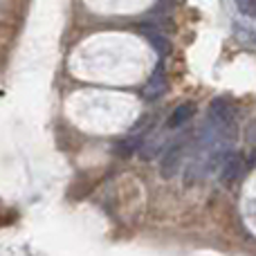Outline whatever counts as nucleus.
Wrapping results in <instances>:
<instances>
[{
    "label": "nucleus",
    "mask_w": 256,
    "mask_h": 256,
    "mask_svg": "<svg viewBox=\"0 0 256 256\" xmlns=\"http://www.w3.org/2000/svg\"><path fill=\"white\" fill-rule=\"evenodd\" d=\"M236 9H238L243 16L256 18V0H238V2H236Z\"/></svg>",
    "instance_id": "7"
},
{
    "label": "nucleus",
    "mask_w": 256,
    "mask_h": 256,
    "mask_svg": "<svg viewBox=\"0 0 256 256\" xmlns=\"http://www.w3.org/2000/svg\"><path fill=\"white\" fill-rule=\"evenodd\" d=\"M140 34L148 40L150 48H153L160 56H166V54L171 52V45H168L166 36L158 30V25H153V22H150V25H148V22H144V25H140Z\"/></svg>",
    "instance_id": "4"
},
{
    "label": "nucleus",
    "mask_w": 256,
    "mask_h": 256,
    "mask_svg": "<svg viewBox=\"0 0 256 256\" xmlns=\"http://www.w3.org/2000/svg\"><path fill=\"white\" fill-rule=\"evenodd\" d=\"M191 140L186 135L178 137V140H171L166 146V150L162 153V162H160V173H162L164 180H173L178 173L184 168V155L189 150Z\"/></svg>",
    "instance_id": "1"
},
{
    "label": "nucleus",
    "mask_w": 256,
    "mask_h": 256,
    "mask_svg": "<svg viewBox=\"0 0 256 256\" xmlns=\"http://www.w3.org/2000/svg\"><path fill=\"white\" fill-rule=\"evenodd\" d=\"M196 115V106L191 102L186 104H180V106L176 108V110L171 112V117L166 120V128H171V130H178V128L186 126L191 122V117Z\"/></svg>",
    "instance_id": "5"
},
{
    "label": "nucleus",
    "mask_w": 256,
    "mask_h": 256,
    "mask_svg": "<svg viewBox=\"0 0 256 256\" xmlns=\"http://www.w3.org/2000/svg\"><path fill=\"white\" fill-rule=\"evenodd\" d=\"M166 88H168L166 70H164V63L160 61L158 66H155L153 74H150L148 81H146L144 90H142V97H144L146 102H155V99H160L164 92H166Z\"/></svg>",
    "instance_id": "3"
},
{
    "label": "nucleus",
    "mask_w": 256,
    "mask_h": 256,
    "mask_svg": "<svg viewBox=\"0 0 256 256\" xmlns=\"http://www.w3.org/2000/svg\"><path fill=\"white\" fill-rule=\"evenodd\" d=\"M142 144H144V140H142V137L126 135L124 140L117 142L112 150H115V155H120V158H128V155H132V153H140Z\"/></svg>",
    "instance_id": "6"
},
{
    "label": "nucleus",
    "mask_w": 256,
    "mask_h": 256,
    "mask_svg": "<svg viewBox=\"0 0 256 256\" xmlns=\"http://www.w3.org/2000/svg\"><path fill=\"white\" fill-rule=\"evenodd\" d=\"M245 171V158L243 153H238V150H227L225 155H222L220 164H218V180H220L222 186H234L236 182L240 180V176H243Z\"/></svg>",
    "instance_id": "2"
}]
</instances>
